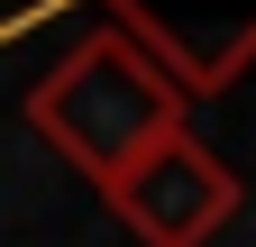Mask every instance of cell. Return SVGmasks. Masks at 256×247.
I'll return each mask as SVG.
<instances>
[{"instance_id": "obj_1", "label": "cell", "mask_w": 256, "mask_h": 247, "mask_svg": "<svg viewBox=\"0 0 256 247\" xmlns=\"http://www.w3.org/2000/svg\"><path fill=\"white\" fill-rule=\"evenodd\" d=\"M28 128H37L55 156H74L92 183H110L128 156H146L156 138L183 128V92L156 74L119 28H101V37H82L28 92Z\"/></svg>"}, {"instance_id": "obj_2", "label": "cell", "mask_w": 256, "mask_h": 247, "mask_svg": "<svg viewBox=\"0 0 256 247\" xmlns=\"http://www.w3.org/2000/svg\"><path fill=\"white\" fill-rule=\"evenodd\" d=\"M101 192H110V210H119L146 247H202V238L229 229V220H238V202H247V192H238V174L220 165L202 138H183V128H174V138H156L146 156H128Z\"/></svg>"}, {"instance_id": "obj_3", "label": "cell", "mask_w": 256, "mask_h": 247, "mask_svg": "<svg viewBox=\"0 0 256 247\" xmlns=\"http://www.w3.org/2000/svg\"><path fill=\"white\" fill-rule=\"evenodd\" d=\"M101 10L174 92H220L256 55V0H101Z\"/></svg>"}]
</instances>
